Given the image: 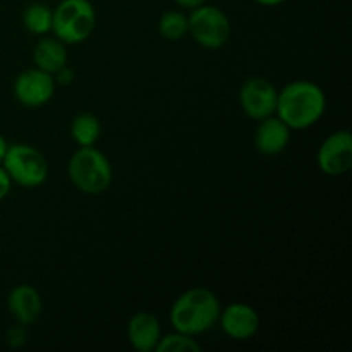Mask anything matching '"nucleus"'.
Returning <instances> with one entry per match:
<instances>
[{"label": "nucleus", "mask_w": 352, "mask_h": 352, "mask_svg": "<svg viewBox=\"0 0 352 352\" xmlns=\"http://www.w3.org/2000/svg\"><path fill=\"white\" fill-rule=\"evenodd\" d=\"M157 352H199L201 344L192 336H186L182 332L168 333V336L160 337L157 347Z\"/></svg>", "instance_id": "a211bd4d"}, {"label": "nucleus", "mask_w": 352, "mask_h": 352, "mask_svg": "<svg viewBox=\"0 0 352 352\" xmlns=\"http://www.w3.org/2000/svg\"><path fill=\"white\" fill-rule=\"evenodd\" d=\"M256 3H260V6H265V7H275V6H280V3H284L285 0H254Z\"/></svg>", "instance_id": "5701e85b"}, {"label": "nucleus", "mask_w": 352, "mask_h": 352, "mask_svg": "<svg viewBox=\"0 0 352 352\" xmlns=\"http://www.w3.org/2000/svg\"><path fill=\"white\" fill-rule=\"evenodd\" d=\"M52 19H54V10L41 2L30 3L23 14L24 28L38 36L52 33Z\"/></svg>", "instance_id": "dca6fc26"}, {"label": "nucleus", "mask_w": 352, "mask_h": 352, "mask_svg": "<svg viewBox=\"0 0 352 352\" xmlns=\"http://www.w3.org/2000/svg\"><path fill=\"white\" fill-rule=\"evenodd\" d=\"M33 62L34 67L41 69V71L54 76L58 69L67 65V50H65V43H62V41L55 36L41 38L33 48Z\"/></svg>", "instance_id": "4468645a"}, {"label": "nucleus", "mask_w": 352, "mask_h": 352, "mask_svg": "<svg viewBox=\"0 0 352 352\" xmlns=\"http://www.w3.org/2000/svg\"><path fill=\"white\" fill-rule=\"evenodd\" d=\"M7 148H9V144H7L6 138H3L2 134H0V164H2L3 157H6V151H7Z\"/></svg>", "instance_id": "b1692460"}, {"label": "nucleus", "mask_w": 352, "mask_h": 352, "mask_svg": "<svg viewBox=\"0 0 352 352\" xmlns=\"http://www.w3.org/2000/svg\"><path fill=\"white\" fill-rule=\"evenodd\" d=\"M188 21L189 34L203 48L219 50L229 41L230 21L219 7L203 3L196 9H191Z\"/></svg>", "instance_id": "423d86ee"}, {"label": "nucleus", "mask_w": 352, "mask_h": 352, "mask_svg": "<svg viewBox=\"0 0 352 352\" xmlns=\"http://www.w3.org/2000/svg\"><path fill=\"white\" fill-rule=\"evenodd\" d=\"M67 172L74 188L85 195L105 192L113 177L109 158L95 146H79L69 160Z\"/></svg>", "instance_id": "7ed1b4c3"}, {"label": "nucleus", "mask_w": 352, "mask_h": 352, "mask_svg": "<svg viewBox=\"0 0 352 352\" xmlns=\"http://www.w3.org/2000/svg\"><path fill=\"white\" fill-rule=\"evenodd\" d=\"M219 298L210 289L195 287L182 292L172 305L168 320L175 332L186 336H201L213 329L220 315Z\"/></svg>", "instance_id": "f03ea898"}, {"label": "nucleus", "mask_w": 352, "mask_h": 352, "mask_svg": "<svg viewBox=\"0 0 352 352\" xmlns=\"http://www.w3.org/2000/svg\"><path fill=\"white\" fill-rule=\"evenodd\" d=\"M175 3H177L179 7H182V9H196V7L203 6V3H206V0H174Z\"/></svg>", "instance_id": "4be33fe9"}, {"label": "nucleus", "mask_w": 352, "mask_h": 352, "mask_svg": "<svg viewBox=\"0 0 352 352\" xmlns=\"http://www.w3.org/2000/svg\"><path fill=\"white\" fill-rule=\"evenodd\" d=\"M162 337V327L157 316L150 311H138L127 323L129 344L140 352H151Z\"/></svg>", "instance_id": "ddd939ff"}, {"label": "nucleus", "mask_w": 352, "mask_h": 352, "mask_svg": "<svg viewBox=\"0 0 352 352\" xmlns=\"http://www.w3.org/2000/svg\"><path fill=\"white\" fill-rule=\"evenodd\" d=\"M10 188H12V181H10V177L7 175V172H6V168H3L2 164H0V201H2L7 195H9Z\"/></svg>", "instance_id": "412c9836"}, {"label": "nucleus", "mask_w": 352, "mask_h": 352, "mask_svg": "<svg viewBox=\"0 0 352 352\" xmlns=\"http://www.w3.org/2000/svg\"><path fill=\"white\" fill-rule=\"evenodd\" d=\"M316 164L325 175L339 177L347 174L352 167V134L340 129L325 138L316 153Z\"/></svg>", "instance_id": "6e6552de"}, {"label": "nucleus", "mask_w": 352, "mask_h": 352, "mask_svg": "<svg viewBox=\"0 0 352 352\" xmlns=\"http://www.w3.org/2000/svg\"><path fill=\"white\" fill-rule=\"evenodd\" d=\"M55 79L48 72L33 67L21 72L14 81V96L28 109L43 107L54 98Z\"/></svg>", "instance_id": "1a4fd4ad"}, {"label": "nucleus", "mask_w": 352, "mask_h": 352, "mask_svg": "<svg viewBox=\"0 0 352 352\" xmlns=\"http://www.w3.org/2000/svg\"><path fill=\"white\" fill-rule=\"evenodd\" d=\"M291 127L282 122L277 116L258 120L254 146L261 155H267V157L282 153L291 141Z\"/></svg>", "instance_id": "f8f14e48"}, {"label": "nucleus", "mask_w": 352, "mask_h": 352, "mask_svg": "<svg viewBox=\"0 0 352 352\" xmlns=\"http://www.w3.org/2000/svg\"><path fill=\"white\" fill-rule=\"evenodd\" d=\"M2 167L6 168L10 181L28 189L45 184L48 177L47 158L31 144H9Z\"/></svg>", "instance_id": "39448f33"}, {"label": "nucleus", "mask_w": 352, "mask_h": 352, "mask_svg": "<svg viewBox=\"0 0 352 352\" xmlns=\"http://www.w3.org/2000/svg\"><path fill=\"white\" fill-rule=\"evenodd\" d=\"M102 134V124L93 113H79L71 122V136L79 146H95Z\"/></svg>", "instance_id": "2eb2a0df"}, {"label": "nucleus", "mask_w": 352, "mask_h": 352, "mask_svg": "<svg viewBox=\"0 0 352 352\" xmlns=\"http://www.w3.org/2000/svg\"><path fill=\"white\" fill-rule=\"evenodd\" d=\"M327 110L325 91L316 82L292 81L278 91L275 116L291 129H308L315 126Z\"/></svg>", "instance_id": "f257e3e1"}, {"label": "nucleus", "mask_w": 352, "mask_h": 352, "mask_svg": "<svg viewBox=\"0 0 352 352\" xmlns=\"http://www.w3.org/2000/svg\"><path fill=\"white\" fill-rule=\"evenodd\" d=\"M219 322L223 333L239 342L253 339L260 330V315L246 302H232L220 309Z\"/></svg>", "instance_id": "9d476101"}, {"label": "nucleus", "mask_w": 352, "mask_h": 352, "mask_svg": "<svg viewBox=\"0 0 352 352\" xmlns=\"http://www.w3.org/2000/svg\"><path fill=\"white\" fill-rule=\"evenodd\" d=\"M278 89L268 79L253 76L243 82L239 89V105L250 119L261 120L275 116Z\"/></svg>", "instance_id": "0eeeda50"}, {"label": "nucleus", "mask_w": 352, "mask_h": 352, "mask_svg": "<svg viewBox=\"0 0 352 352\" xmlns=\"http://www.w3.org/2000/svg\"><path fill=\"white\" fill-rule=\"evenodd\" d=\"M74 78H76L74 69L69 67V65H64V67L58 69V71L54 74L55 82H58V85H64V86L71 85V82L74 81Z\"/></svg>", "instance_id": "aec40b11"}, {"label": "nucleus", "mask_w": 352, "mask_h": 352, "mask_svg": "<svg viewBox=\"0 0 352 352\" xmlns=\"http://www.w3.org/2000/svg\"><path fill=\"white\" fill-rule=\"evenodd\" d=\"M158 31L165 40H182L189 33L188 16L181 10H168L158 21Z\"/></svg>", "instance_id": "f3484780"}, {"label": "nucleus", "mask_w": 352, "mask_h": 352, "mask_svg": "<svg viewBox=\"0 0 352 352\" xmlns=\"http://www.w3.org/2000/svg\"><path fill=\"white\" fill-rule=\"evenodd\" d=\"M28 340V332H26V325H21L17 323L16 327L7 330V344L10 347H23Z\"/></svg>", "instance_id": "6ab92c4d"}, {"label": "nucleus", "mask_w": 352, "mask_h": 352, "mask_svg": "<svg viewBox=\"0 0 352 352\" xmlns=\"http://www.w3.org/2000/svg\"><path fill=\"white\" fill-rule=\"evenodd\" d=\"M54 10L52 33L65 45L88 40L96 26L95 7L89 0H60Z\"/></svg>", "instance_id": "20e7f679"}, {"label": "nucleus", "mask_w": 352, "mask_h": 352, "mask_svg": "<svg viewBox=\"0 0 352 352\" xmlns=\"http://www.w3.org/2000/svg\"><path fill=\"white\" fill-rule=\"evenodd\" d=\"M7 308L12 318L21 325H33L43 311L41 296L33 285L19 284L7 296Z\"/></svg>", "instance_id": "9b49d317"}]
</instances>
